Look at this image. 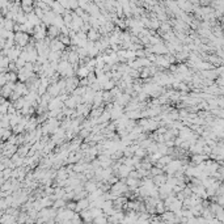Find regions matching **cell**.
Masks as SVG:
<instances>
[{
  "label": "cell",
  "mask_w": 224,
  "mask_h": 224,
  "mask_svg": "<svg viewBox=\"0 0 224 224\" xmlns=\"http://www.w3.org/2000/svg\"><path fill=\"white\" fill-rule=\"evenodd\" d=\"M30 41H31L30 36H29V33H26V31H17L16 36H15L16 45H18V46H21V47H25Z\"/></svg>",
  "instance_id": "cell-1"
},
{
  "label": "cell",
  "mask_w": 224,
  "mask_h": 224,
  "mask_svg": "<svg viewBox=\"0 0 224 224\" xmlns=\"http://www.w3.org/2000/svg\"><path fill=\"white\" fill-rule=\"evenodd\" d=\"M50 49L53 51H64L66 50V45L63 43L59 38H54L50 42Z\"/></svg>",
  "instance_id": "cell-2"
},
{
  "label": "cell",
  "mask_w": 224,
  "mask_h": 224,
  "mask_svg": "<svg viewBox=\"0 0 224 224\" xmlns=\"http://www.w3.org/2000/svg\"><path fill=\"white\" fill-rule=\"evenodd\" d=\"M89 204H91V201L89 198L85 197V198H81V199L78 201V207H76V212H81L84 210H88L89 208Z\"/></svg>",
  "instance_id": "cell-3"
},
{
  "label": "cell",
  "mask_w": 224,
  "mask_h": 224,
  "mask_svg": "<svg viewBox=\"0 0 224 224\" xmlns=\"http://www.w3.org/2000/svg\"><path fill=\"white\" fill-rule=\"evenodd\" d=\"M91 74V69H89L85 64H80L76 69V76L79 79H84V78H88V75Z\"/></svg>",
  "instance_id": "cell-4"
},
{
  "label": "cell",
  "mask_w": 224,
  "mask_h": 224,
  "mask_svg": "<svg viewBox=\"0 0 224 224\" xmlns=\"http://www.w3.org/2000/svg\"><path fill=\"white\" fill-rule=\"evenodd\" d=\"M59 36H60V28L55 26V25L47 26V37H50L51 40H54V38H58Z\"/></svg>",
  "instance_id": "cell-5"
},
{
  "label": "cell",
  "mask_w": 224,
  "mask_h": 224,
  "mask_svg": "<svg viewBox=\"0 0 224 224\" xmlns=\"http://www.w3.org/2000/svg\"><path fill=\"white\" fill-rule=\"evenodd\" d=\"M51 9H53L56 15H63L66 12V8L58 2V0H54L53 4H51Z\"/></svg>",
  "instance_id": "cell-6"
}]
</instances>
